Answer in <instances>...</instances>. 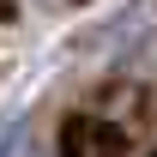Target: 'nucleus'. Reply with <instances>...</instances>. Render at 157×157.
Instances as JSON below:
<instances>
[{"label":"nucleus","mask_w":157,"mask_h":157,"mask_svg":"<svg viewBox=\"0 0 157 157\" xmlns=\"http://www.w3.org/2000/svg\"><path fill=\"white\" fill-rule=\"evenodd\" d=\"M0 157H48V151H42L36 139H24V133H12V145H6Z\"/></svg>","instance_id":"f03ea898"},{"label":"nucleus","mask_w":157,"mask_h":157,"mask_svg":"<svg viewBox=\"0 0 157 157\" xmlns=\"http://www.w3.org/2000/svg\"><path fill=\"white\" fill-rule=\"evenodd\" d=\"M145 157H157V145H151V151H145Z\"/></svg>","instance_id":"20e7f679"},{"label":"nucleus","mask_w":157,"mask_h":157,"mask_svg":"<svg viewBox=\"0 0 157 157\" xmlns=\"http://www.w3.org/2000/svg\"><path fill=\"white\" fill-rule=\"evenodd\" d=\"M12 133H18V127H0V151H6V145H12Z\"/></svg>","instance_id":"7ed1b4c3"},{"label":"nucleus","mask_w":157,"mask_h":157,"mask_svg":"<svg viewBox=\"0 0 157 157\" xmlns=\"http://www.w3.org/2000/svg\"><path fill=\"white\" fill-rule=\"evenodd\" d=\"M55 151L60 157H121V127L103 115H67Z\"/></svg>","instance_id":"f257e3e1"}]
</instances>
